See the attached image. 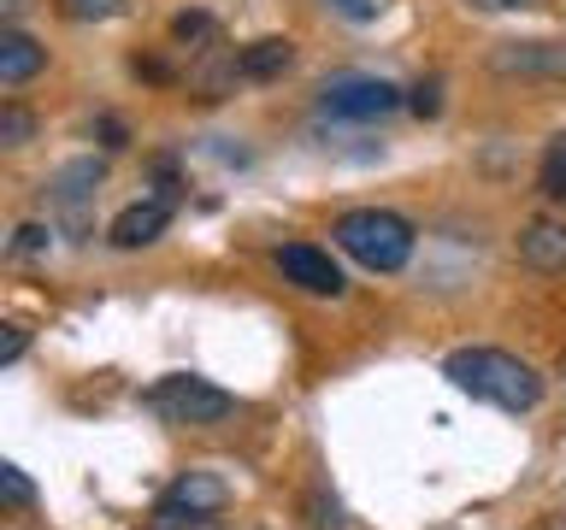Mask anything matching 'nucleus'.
Returning <instances> with one entry per match:
<instances>
[{
    "label": "nucleus",
    "instance_id": "nucleus-14",
    "mask_svg": "<svg viewBox=\"0 0 566 530\" xmlns=\"http://www.w3.org/2000/svg\"><path fill=\"white\" fill-rule=\"evenodd\" d=\"M307 530H348V519H343V501L318 484L313 495H307Z\"/></svg>",
    "mask_w": 566,
    "mask_h": 530
},
{
    "label": "nucleus",
    "instance_id": "nucleus-11",
    "mask_svg": "<svg viewBox=\"0 0 566 530\" xmlns=\"http://www.w3.org/2000/svg\"><path fill=\"white\" fill-rule=\"evenodd\" d=\"M520 259L531 265V272H566V224L531 219L520 230Z\"/></svg>",
    "mask_w": 566,
    "mask_h": 530
},
{
    "label": "nucleus",
    "instance_id": "nucleus-22",
    "mask_svg": "<svg viewBox=\"0 0 566 530\" xmlns=\"http://www.w3.org/2000/svg\"><path fill=\"white\" fill-rule=\"evenodd\" d=\"M30 348V330L24 325H7V336H0V365H18Z\"/></svg>",
    "mask_w": 566,
    "mask_h": 530
},
{
    "label": "nucleus",
    "instance_id": "nucleus-12",
    "mask_svg": "<svg viewBox=\"0 0 566 530\" xmlns=\"http://www.w3.org/2000/svg\"><path fill=\"white\" fill-rule=\"evenodd\" d=\"M42 65H48V47L35 42V35H24L18 24H7V30H0V83H7V88H18V83H30Z\"/></svg>",
    "mask_w": 566,
    "mask_h": 530
},
{
    "label": "nucleus",
    "instance_id": "nucleus-15",
    "mask_svg": "<svg viewBox=\"0 0 566 530\" xmlns=\"http://www.w3.org/2000/svg\"><path fill=\"white\" fill-rule=\"evenodd\" d=\"M30 136H35V113L18 106V100H7L0 106V141H7V148H24Z\"/></svg>",
    "mask_w": 566,
    "mask_h": 530
},
{
    "label": "nucleus",
    "instance_id": "nucleus-19",
    "mask_svg": "<svg viewBox=\"0 0 566 530\" xmlns=\"http://www.w3.org/2000/svg\"><path fill=\"white\" fill-rule=\"evenodd\" d=\"M48 247H53V230L48 224H18L12 230V254L18 259H35V254H48Z\"/></svg>",
    "mask_w": 566,
    "mask_h": 530
},
{
    "label": "nucleus",
    "instance_id": "nucleus-3",
    "mask_svg": "<svg viewBox=\"0 0 566 530\" xmlns=\"http://www.w3.org/2000/svg\"><path fill=\"white\" fill-rule=\"evenodd\" d=\"M142 413H154L159 424H177V431H212V424L237 418V395L195 371H171L142 389Z\"/></svg>",
    "mask_w": 566,
    "mask_h": 530
},
{
    "label": "nucleus",
    "instance_id": "nucleus-8",
    "mask_svg": "<svg viewBox=\"0 0 566 530\" xmlns=\"http://www.w3.org/2000/svg\"><path fill=\"white\" fill-rule=\"evenodd\" d=\"M166 224H171V201H136L106 224V242L124 247V254H136V247H154L166 236Z\"/></svg>",
    "mask_w": 566,
    "mask_h": 530
},
{
    "label": "nucleus",
    "instance_id": "nucleus-1",
    "mask_svg": "<svg viewBox=\"0 0 566 530\" xmlns=\"http://www.w3.org/2000/svg\"><path fill=\"white\" fill-rule=\"evenodd\" d=\"M442 378L495 413H537L543 406V371L507 348H454L442 360Z\"/></svg>",
    "mask_w": 566,
    "mask_h": 530
},
{
    "label": "nucleus",
    "instance_id": "nucleus-17",
    "mask_svg": "<svg viewBox=\"0 0 566 530\" xmlns=\"http://www.w3.org/2000/svg\"><path fill=\"white\" fill-rule=\"evenodd\" d=\"M0 495H7V507H12V512H24V507L35 501V484L24 477V466H12V459L0 466Z\"/></svg>",
    "mask_w": 566,
    "mask_h": 530
},
{
    "label": "nucleus",
    "instance_id": "nucleus-16",
    "mask_svg": "<svg viewBox=\"0 0 566 530\" xmlns=\"http://www.w3.org/2000/svg\"><path fill=\"white\" fill-rule=\"evenodd\" d=\"M130 0H60V12L71 24H106V18H118Z\"/></svg>",
    "mask_w": 566,
    "mask_h": 530
},
{
    "label": "nucleus",
    "instance_id": "nucleus-7",
    "mask_svg": "<svg viewBox=\"0 0 566 530\" xmlns=\"http://www.w3.org/2000/svg\"><path fill=\"white\" fill-rule=\"evenodd\" d=\"M490 71L520 83H566V42H502L490 47Z\"/></svg>",
    "mask_w": 566,
    "mask_h": 530
},
{
    "label": "nucleus",
    "instance_id": "nucleus-13",
    "mask_svg": "<svg viewBox=\"0 0 566 530\" xmlns=\"http://www.w3.org/2000/svg\"><path fill=\"white\" fill-rule=\"evenodd\" d=\"M537 189L548 201H566V130L543 148V166H537Z\"/></svg>",
    "mask_w": 566,
    "mask_h": 530
},
{
    "label": "nucleus",
    "instance_id": "nucleus-20",
    "mask_svg": "<svg viewBox=\"0 0 566 530\" xmlns=\"http://www.w3.org/2000/svg\"><path fill=\"white\" fill-rule=\"evenodd\" d=\"M407 106H413V118H437L442 113V77H424L413 95H407Z\"/></svg>",
    "mask_w": 566,
    "mask_h": 530
},
{
    "label": "nucleus",
    "instance_id": "nucleus-2",
    "mask_svg": "<svg viewBox=\"0 0 566 530\" xmlns=\"http://www.w3.org/2000/svg\"><path fill=\"white\" fill-rule=\"evenodd\" d=\"M331 236L336 247L354 259V265H366V272H378V277H396L407 259H413V247H419V230L401 219V212H389V206H354L343 212V219L331 224Z\"/></svg>",
    "mask_w": 566,
    "mask_h": 530
},
{
    "label": "nucleus",
    "instance_id": "nucleus-23",
    "mask_svg": "<svg viewBox=\"0 0 566 530\" xmlns=\"http://www.w3.org/2000/svg\"><path fill=\"white\" fill-rule=\"evenodd\" d=\"M95 136L106 141V148H124V141H130V130H124V124H118L113 113H106V118H95Z\"/></svg>",
    "mask_w": 566,
    "mask_h": 530
},
{
    "label": "nucleus",
    "instance_id": "nucleus-24",
    "mask_svg": "<svg viewBox=\"0 0 566 530\" xmlns=\"http://www.w3.org/2000/svg\"><path fill=\"white\" fill-rule=\"evenodd\" d=\"M478 12H520V7H531V0H472Z\"/></svg>",
    "mask_w": 566,
    "mask_h": 530
},
{
    "label": "nucleus",
    "instance_id": "nucleus-10",
    "mask_svg": "<svg viewBox=\"0 0 566 530\" xmlns=\"http://www.w3.org/2000/svg\"><path fill=\"white\" fill-rule=\"evenodd\" d=\"M295 65V42L290 35H260V42L237 47V77L242 83H272Z\"/></svg>",
    "mask_w": 566,
    "mask_h": 530
},
{
    "label": "nucleus",
    "instance_id": "nucleus-21",
    "mask_svg": "<svg viewBox=\"0 0 566 530\" xmlns=\"http://www.w3.org/2000/svg\"><path fill=\"white\" fill-rule=\"evenodd\" d=\"M331 12H343L348 24H371L384 12V0H331Z\"/></svg>",
    "mask_w": 566,
    "mask_h": 530
},
{
    "label": "nucleus",
    "instance_id": "nucleus-6",
    "mask_svg": "<svg viewBox=\"0 0 566 530\" xmlns=\"http://www.w3.org/2000/svg\"><path fill=\"white\" fill-rule=\"evenodd\" d=\"M277 272H283V283H295L301 295H325V300H336V295L348 289L343 265H336L325 247H313V242H283V247H277Z\"/></svg>",
    "mask_w": 566,
    "mask_h": 530
},
{
    "label": "nucleus",
    "instance_id": "nucleus-18",
    "mask_svg": "<svg viewBox=\"0 0 566 530\" xmlns=\"http://www.w3.org/2000/svg\"><path fill=\"white\" fill-rule=\"evenodd\" d=\"M171 42H212V12H177L171 18Z\"/></svg>",
    "mask_w": 566,
    "mask_h": 530
},
{
    "label": "nucleus",
    "instance_id": "nucleus-9",
    "mask_svg": "<svg viewBox=\"0 0 566 530\" xmlns=\"http://www.w3.org/2000/svg\"><path fill=\"white\" fill-rule=\"evenodd\" d=\"M101 177H106V166H101L95 153H88V159H65V166L48 177V201H53V206H65V212H77V219H83V201L101 189Z\"/></svg>",
    "mask_w": 566,
    "mask_h": 530
},
{
    "label": "nucleus",
    "instance_id": "nucleus-4",
    "mask_svg": "<svg viewBox=\"0 0 566 530\" xmlns=\"http://www.w3.org/2000/svg\"><path fill=\"white\" fill-rule=\"evenodd\" d=\"M224 507H230V484H224V477L207 471V466H189V471H177L166 484V495H159L154 530H207Z\"/></svg>",
    "mask_w": 566,
    "mask_h": 530
},
{
    "label": "nucleus",
    "instance_id": "nucleus-5",
    "mask_svg": "<svg viewBox=\"0 0 566 530\" xmlns=\"http://www.w3.org/2000/svg\"><path fill=\"white\" fill-rule=\"evenodd\" d=\"M401 106H407L401 88L389 77H366V71H336V77L318 83V113L343 124H371V118L401 113Z\"/></svg>",
    "mask_w": 566,
    "mask_h": 530
}]
</instances>
